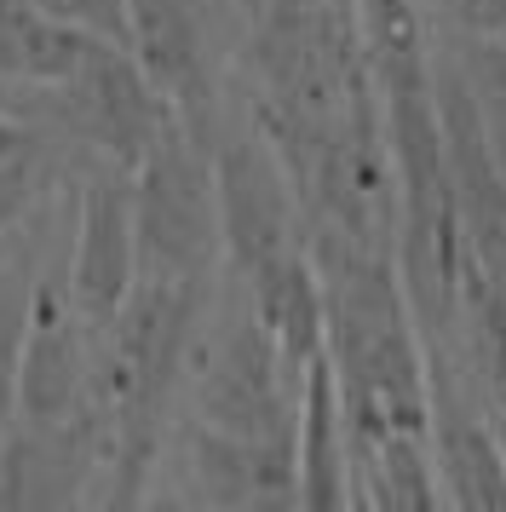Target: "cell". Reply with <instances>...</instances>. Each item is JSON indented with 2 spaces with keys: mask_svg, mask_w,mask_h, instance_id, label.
I'll list each match as a JSON object with an SVG mask.
<instances>
[{
  "mask_svg": "<svg viewBox=\"0 0 506 512\" xmlns=\"http://www.w3.org/2000/svg\"><path fill=\"white\" fill-rule=\"evenodd\" d=\"M138 282V236H133V167H110L87 185L81 202V231L69 259V294L87 334H104L115 311L127 305Z\"/></svg>",
  "mask_w": 506,
  "mask_h": 512,
  "instance_id": "cell-3",
  "label": "cell"
},
{
  "mask_svg": "<svg viewBox=\"0 0 506 512\" xmlns=\"http://www.w3.org/2000/svg\"><path fill=\"white\" fill-rule=\"evenodd\" d=\"M92 386L87 323L69 294V271L29 288V323L18 346V409L29 426H81Z\"/></svg>",
  "mask_w": 506,
  "mask_h": 512,
  "instance_id": "cell-2",
  "label": "cell"
},
{
  "mask_svg": "<svg viewBox=\"0 0 506 512\" xmlns=\"http://www.w3.org/2000/svg\"><path fill=\"white\" fill-rule=\"evenodd\" d=\"M299 507H351L345 415L328 351H317L299 380Z\"/></svg>",
  "mask_w": 506,
  "mask_h": 512,
  "instance_id": "cell-5",
  "label": "cell"
},
{
  "mask_svg": "<svg viewBox=\"0 0 506 512\" xmlns=\"http://www.w3.org/2000/svg\"><path fill=\"white\" fill-rule=\"evenodd\" d=\"M420 6H426V18H437L455 41L506 35V0H420Z\"/></svg>",
  "mask_w": 506,
  "mask_h": 512,
  "instance_id": "cell-8",
  "label": "cell"
},
{
  "mask_svg": "<svg viewBox=\"0 0 506 512\" xmlns=\"http://www.w3.org/2000/svg\"><path fill=\"white\" fill-rule=\"evenodd\" d=\"M449 47H455L460 70L472 81V98H478V116L489 127V139L501 150L506 162V35H483V41H455L449 35Z\"/></svg>",
  "mask_w": 506,
  "mask_h": 512,
  "instance_id": "cell-7",
  "label": "cell"
},
{
  "mask_svg": "<svg viewBox=\"0 0 506 512\" xmlns=\"http://www.w3.org/2000/svg\"><path fill=\"white\" fill-rule=\"evenodd\" d=\"M29 150V133H23L18 121H0V167H12Z\"/></svg>",
  "mask_w": 506,
  "mask_h": 512,
  "instance_id": "cell-10",
  "label": "cell"
},
{
  "mask_svg": "<svg viewBox=\"0 0 506 512\" xmlns=\"http://www.w3.org/2000/svg\"><path fill=\"white\" fill-rule=\"evenodd\" d=\"M265 6H276V0H248V12H265Z\"/></svg>",
  "mask_w": 506,
  "mask_h": 512,
  "instance_id": "cell-11",
  "label": "cell"
},
{
  "mask_svg": "<svg viewBox=\"0 0 506 512\" xmlns=\"http://www.w3.org/2000/svg\"><path fill=\"white\" fill-rule=\"evenodd\" d=\"M466 334H472V369H478L483 403L506 438V288L466 277Z\"/></svg>",
  "mask_w": 506,
  "mask_h": 512,
  "instance_id": "cell-6",
  "label": "cell"
},
{
  "mask_svg": "<svg viewBox=\"0 0 506 512\" xmlns=\"http://www.w3.org/2000/svg\"><path fill=\"white\" fill-rule=\"evenodd\" d=\"M127 47H133L138 70L156 81V93L196 127L207 104V75L190 6L184 0H127Z\"/></svg>",
  "mask_w": 506,
  "mask_h": 512,
  "instance_id": "cell-4",
  "label": "cell"
},
{
  "mask_svg": "<svg viewBox=\"0 0 506 512\" xmlns=\"http://www.w3.org/2000/svg\"><path fill=\"white\" fill-rule=\"evenodd\" d=\"M23 6L52 12V18H64V24H81V29H92V35L127 47V0H23Z\"/></svg>",
  "mask_w": 506,
  "mask_h": 512,
  "instance_id": "cell-9",
  "label": "cell"
},
{
  "mask_svg": "<svg viewBox=\"0 0 506 512\" xmlns=\"http://www.w3.org/2000/svg\"><path fill=\"white\" fill-rule=\"evenodd\" d=\"M133 236L138 277H190L207 282L219 236V179L213 156L202 150V127L173 110L161 139L133 167Z\"/></svg>",
  "mask_w": 506,
  "mask_h": 512,
  "instance_id": "cell-1",
  "label": "cell"
}]
</instances>
